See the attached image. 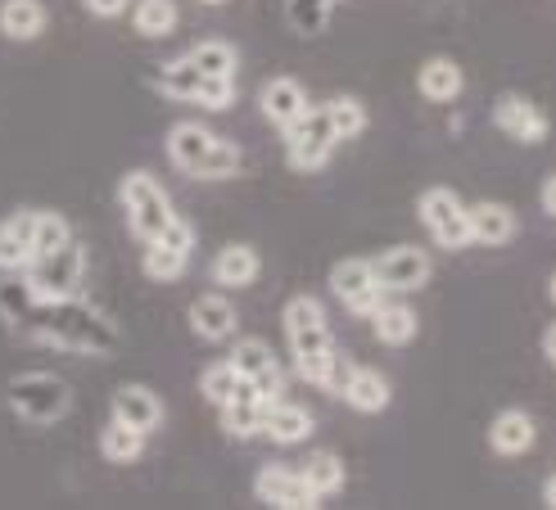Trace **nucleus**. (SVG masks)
I'll return each instance as SVG.
<instances>
[{
  "instance_id": "obj_14",
  "label": "nucleus",
  "mask_w": 556,
  "mask_h": 510,
  "mask_svg": "<svg viewBox=\"0 0 556 510\" xmlns=\"http://www.w3.org/2000/svg\"><path fill=\"white\" fill-rule=\"evenodd\" d=\"M258 109H263V118L271 123V127H290V123H299L303 113L313 109V100H308V91H303V81H294V77H271L267 87L258 91Z\"/></svg>"
},
{
  "instance_id": "obj_29",
  "label": "nucleus",
  "mask_w": 556,
  "mask_h": 510,
  "mask_svg": "<svg viewBox=\"0 0 556 510\" xmlns=\"http://www.w3.org/2000/svg\"><path fill=\"white\" fill-rule=\"evenodd\" d=\"M303 479L317 488V497H336L344 488L349 470H344V461L336 457V451H313V457L303 461Z\"/></svg>"
},
{
  "instance_id": "obj_8",
  "label": "nucleus",
  "mask_w": 556,
  "mask_h": 510,
  "mask_svg": "<svg viewBox=\"0 0 556 510\" xmlns=\"http://www.w3.org/2000/svg\"><path fill=\"white\" fill-rule=\"evenodd\" d=\"M416 217L426 221V231L434 235L439 248H470L476 240H470V217H466V204L457 200V194L448 186H430L421 200H416Z\"/></svg>"
},
{
  "instance_id": "obj_12",
  "label": "nucleus",
  "mask_w": 556,
  "mask_h": 510,
  "mask_svg": "<svg viewBox=\"0 0 556 510\" xmlns=\"http://www.w3.org/2000/svg\"><path fill=\"white\" fill-rule=\"evenodd\" d=\"M376 263V276L389 294H412V290H426L430 280V253L416 248V244H399V248H384Z\"/></svg>"
},
{
  "instance_id": "obj_24",
  "label": "nucleus",
  "mask_w": 556,
  "mask_h": 510,
  "mask_svg": "<svg viewBox=\"0 0 556 510\" xmlns=\"http://www.w3.org/2000/svg\"><path fill=\"white\" fill-rule=\"evenodd\" d=\"M213 131L204 127V123H177L173 131H168V158L181 167V173H190L194 177V167L204 163V154L213 150Z\"/></svg>"
},
{
  "instance_id": "obj_13",
  "label": "nucleus",
  "mask_w": 556,
  "mask_h": 510,
  "mask_svg": "<svg viewBox=\"0 0 556 510\" xmlns=\"http://www.w3.org/2000/svg\"><path fill=\"white\" fill-rule=\"evenodd\" d=\"M493 127L503 131V136H511V140H520V145H543L547 131H552L547 113H543L534 100L516 95V91L497 95V104H493Z\"/></svg>"
},
{
  "instance_id": "obj_18",
  "label": "nucleus",
  "mask_w": 556,
  "mask_h": 510,
  "mask_svg": "<svg viewBox=\"0 0 556 510\" xmlns=\"http://www.w3.org/2000/svg\"><path fill=\"white\" fill-rule=\"evenodd\" d=\"M539 443V424H534V416L530 411H520V407H511V411H497L493 416V424H489V447L497 451V457H525Z\"/></svg>"
},
{
  "instance_id": "obj_37",
  "label": "nucleus",
  "mask_w": 556,
  "mask_h": 510,
  "mask_svg": "<svg viewBox=\"0 0 556 510\" xmlns=\"http://www.w3.org/2000/svg\"><path fill=\"white\" fill-rule=\"evenodd\" d=\"M336 5H340V0H290V23L299 27V33H321L326 14Z\"/></svg>"
},
{
  "instance_id": "obj_30",
  "label": "nucleus",
  "mask_w": 556,
  "mask_h": 510,
  "mask_svg": "<svg viewBox=\"0 0 556 510\" xmlns=\"http://www.w3.org/2000/svg\"><path fill=\"white\" fill-rule=\"evenodd\" d=\"M177 5L173 0H136V10H131V27L141 37H168L173 27H177Z\"/></svg>"
},
{
  "instance_id": "obj_4",
  "label": "nucleus",
  "mask_w": 556,
  "mask_h": 510,
  "mask_svg": "<svg viewBox=\"0 0 556 510\" xmlns=\"http://www.w3.org/2000/svg\"><path fill=\"white\" fill-rule=\"evenodd\" d=\"M118 204L127 213V226H131V235L136 240H159L168 226L177 221V208L173 200L163 194V186L150 177V173H127L118 181Z\"/></svg>"
},
{
  "instance_id": "obj_10",
  "label": "nucleus",
  "mask_w": 556,
  "mask_h": 510,
  "mask_svg": "<svg viewBox=\"0 0 556 510\" xmlns=\"http://www.w3.org/2000/svg\"><path fill=\"white\" fill-rule=\"evenodd\" d=\"M254 493L271 510H317L321 506L317 488L303 479V470H290V466H263L254 479Z\"/></svg>"
},
{
  "instance_id": "obj_7",
  "label": "nucleus",
  "mask_w": 556,
  "mask_h": 510,
  "mask_svg": "<svg viewBox=\"0 0 556 510\" xmlns=\"http://www.w3.org/2000/svg\"><path fill=\"white\" fill-rule=\"evenodd\" d=\"M340 136H336V123H330L326 104L308 109L299 123L286 127V158L290 167H299V173H317V167L330 163V154H336Z\"/></svg>"
},
{
  "instance_id": "obj_33",
  "label": "nucleus",
  "mask_w": 556,
  "mask_h": 510,
  "mask_svg": "<svg viewBox=\"0 0 556 510\" xmlns=\"http://www.w3.org/2000/svg\"><path fill=\"white\" fill-rule=\"evenodd\" d=\"M236 173H240V150H236V140H227V136H217L213 150L204 154V163L194 167V177L200 181H231Z\"/></svg>"
},
{
  "instance_id": "obj_9",
  "label": "nucleus",
  "mask_w": 556,
  "mask_h": 510,
  "mask_svg": "<svg viewBox=\"0 0 556 510\" xmlns=\"http://www.w3.org/2000/svg\"><path fill=\"white\" fill-rule=\"evenodd\" d=\"M330 290H336V298L353 311V317H376V307L389 298V290L380 285L376 276V263L371 258H344L330 267Z\"/></svg>"
},
{
  "instance_id": "obj_25",
  "label": "nucleus",
  "mask_w": 556,
  "mask_h": 510,
  "mask_svg": "<svg viewBox=\"0 0 556 510\" xmlns=\"http://www.w3.org/2000/svg\"><path fill=\"white\" fill-rule=\"evenodd\" d=\"M389 380L380 371H371V366H353V375H349V388H344V403L353 411H363V416H380L389 407Z\"/></svg>"
},
{
  "instance_id": "obj_32",
  "label": "nucleus",
  "mask_w": 556,
  "mask_h": 510,
  "mask_svg": "<svg viewBox=\"0 0 556 510\" xmlns=\"http://www.w3.org/2000/svg\"><path fill=\"white\" fill-rule=\"evenodd\" d=\"M141 267H146V276H150V280H159V285H173V280L190 267V253L154 240V244H146V263H141Z\"/></svg>"
},
{
  "instance_id": "obj_41",
  "label": "nucleus",
  "mask_w": 556,
  "mask_h": 510,
  "mask_svg": "<svg viewBox=\"0 0 556 510\" xmlns=\"http://www.w3.org/2000/svg\"><path fill=\"white\" fill-rule=\"evenodd\" d=\"M543 357L556 366V321H552V326H547V334H543Z\"/></svg>"
},
{
  "instance_id": "obj_28",
  "label": "nucleus",
  "mask_w": 556,
  "mask_h": 510,
  "mask_svg": "<svg viewBox=\"0 0 556 510\" xmlns=\"http://www.w3.org/2000/svg\"><path fill=\"white\" fill-rule=\"evenodd\" d=\"M371 330H376V339L384 348H403V344H412L416 339V307H407V303H380L376 307V317H371Z\"/></svg>"
},
{
  "instance_id": "obj_3",
  "label": "nucleus",
  "mask_w": 556,
  "mask_h": 510,
  "mask_svg": "<svg viewBox=\"0 0 556 510\" xmlns=\"http://www.w3.org/2000/svg\"><path fill=\"white\" fill-rule=\"evenodd\" d=\"M5 403L23 424H54L73 407V388L50 371H27L5 384Z\"/></svg>"
},
{
  "instance_id": "obj_16",
  "label": "nucleus",
  "mask_w": 556,
  "mask_h": 510,
  "mask_svg": "<svg viewBox=\"0 0 556 510\" xmlns=\"http://www.w3.org/2000/svg\"><path fill=\"white\" fill-rule=\"evenodd\" d=\"M263 411H267V398L254 388V380L240 375L236 393L222 403V430L231 438H254V434H263Z\"/></svg>"
},
{
  "instance_id": "obj_23",
  "label": "nucleus",
  "mask_w": 556,
  "mask_h": 510,
  "mask_svg": "<svg viewBox=\"0 0 556 510\" xmlns=\"http://www.w3.org/2000/svg\"><path fill=\"white\" fill-rule=\"evenodd\" d=\"M466 217H470V240H476V244L503 248L507 240H516V213L507 204H493V200L470 204Z\"/></svg>"
},
{
  "instance_id": "obj_11",
  "label": "nucleus",
  "mask_w": 556,
  "mask_h": 510,
  "mask_svg": "<svg viewBox=\"0 0 556 510\" xmlns=\"http://www.w3.org/2000/svg\"><path fill=\"white\" fill-rule=\"evenodd\" d=\"M231 366L244 380H254V388L267 403L286 398V371H281V361H276L267 339H240V344L231 348Z\"/></svg>"
},
{
  "instance_id": "obj_6",
  "label": "nucleus",
  "mask_w": 556,
  "mask_h": 510,
  "mask_svg": "<svg viewBox=\"0 0 556 510\" xmlns=\"http://www.w3.org/2000/svg\"><path fill=\"white\" fill-rule=\"evenodd\" d=\"M154 87L173 100L204 104V109H231L236 104V77H208L204 68H194L190 60H173L154 73Z\"/></svg>"
},
{
  "instance_id": "obj_36",
  "label": "nucleus",
  "mask_w": 556,
  "mask_h": 510,
  "mask_svg": "<svg viewBox=\"0 0 556 510\" xmlns=\"http://www.w3.org/2000/svg\"><path fill=\"white\" fill-rule=\"evenodd\" d=\"M64 244H73V226L60 213H37V258L64 248Z\"/></svg>"
},
{
  "instance_id": "obj_39",
  "label": "nucleus",
  "mask_w": 556,
  "mask_h": 510,
  "mask_svg": "<svg viewBox=\"0 0 556 510\" xmlns=\"http://www.w3.org/2000/svg\"><path fill=\"white\" fill-rule=\"evenodd\" d=\"M81 5H87V14H96V18H118L131 10V0H81Z\"/></svg>"
},
{
  "instance_id": "obj_43",
  "label": "nucleus",
  "mask_w": 556,
  "mask_h": 510,
  "mask_svg": "<svg viewBox=\"0 0 556 510\" xmlns=\"http://www.w3.org/2000/svg\"><path fill=\"white\" fill-rule=\"evenodd\" d=\"M547 298L556 303V271H552V280H547Z\"/></svg>"
},
{
  "instance_id": "obj_1",
  "label": "nucleus",
  "mask_w": 556,
  "mask_h": 510,
  "mask_svg": "<svg viewBox=\"0 0 556 510\" xmlns=\"http://www.w3.org/2000/svg\"><path fill=\"white\" fill-rule=\"evenodd\" d=\"M33 334L46 339L54 348L68 353H91V357H109L118 348V326L100 317L91 303L81 298H64V303H41V317L33 321Z\"/></svg>"
},
{
  "instance_id": "obj_26",
  "label": "nucleus",
  "mask_w": 556,
  "mask_h": 510,
  "mask_svg": "<svg viewBox=\"0 0 556 510\" xmlns=\"http://www.w3.org/2000/svg\"><path fill=\"white\" fill-rule=\"evenodd\" d=\"M46 23H50V10L41 0H5L0 5V33L10 41H37L46 33Z\"/></svg>"
},
{
  "instance_id": "obj_38",
  "label": "nucleus",
  "mask_w": 556,
  "mask_h": 510,
  "mask_svg": "<svg viewBox=\"0 0 556 510\" xmlns=\"http://www.w3.org/2000/svg\"><path fill=\"white\" fill-rule=\"evenodd\" d=\"M349 375H353V361H349V357L336 348V361H330V380H326V393H336V398H344Z\"/></svg>"
},
{
  "instance_id": "obj_34",
  "label": "nucleus",
  "mask_w": 556,
  "mask_h": 510,
  "mask_svg": "<svg viewBox=\"0 0 556 510\" xmlns=\"http://www.w3.org/2000/svg\"><path fill=\"white\" fill-rule=\"evenodd\" d=\"M326 113H330V123H336V136L340 140H357V136L367 131V104L363 100L336 95V100H326Z\"/></svg>"
},
{
  "instance_id": "obj_20",
  "label": "nucleus",
  "mask_w": 556,
  "mask_h": 510,
  "mask_svg": "<svg viewBox=\"0 0 556 510\" xmlns=\"http://www.w3.org/2000/svg\"><path fill=\"white\" fill-rule=\"evenodd\" d=\"M258 271H263V258L254 244H227V248H217V258H213V285L249 290L258 280Z\"/></svg>"
},
{
  "instance_id": "obj_21",
  "label": "nucleus",
  "mask_w": 556,
  "mask_h": 510,
  "mask_svg": "<svg viewBox=\"0 0 556 510\" xmlns=\"http://www.w3.org/2000/svg\"><path fill=\"white\" fill-rule=\"evenodd\" d=\"M114 416L127 420L131 430L154 434L159 424H163V403H159V393L146 388V384H123V388L114 393Z\"/></svg>"
},
{
  "instance_id": "obj_44",
  "label": "nucleus",
  "mask_w": 556,
  "mask_h": 510,
  "mask_svg": "<svg viewBox=\"0 0 556 510\" xmlns=\"http://www.w3.org/2000/svg\"><path fill=\"white\" fill-rule=\"evenodd\" d=\"M200 5H227V0H200Z\"/></svg>"
},
{
  "instance_id": "obj_5",
  "label": "nucleus",
  "mask_w": 556,
  "mask_h": 510,
  "mask_svg": "<svg viewBox=\"0 0 556 510\" xmlns=\"http://www.w3.org/2000/svg\"><path fill=\"white\" fill-rule=\"evenodd\" d=\"M81 276H87V253H81L77 244H64V248L33 258L23 285L37 303H64V298H77Z\"/></svg>"
},
{
  "instance_id": "obj_19",
  "label": "nucleus",
  "mask_w": 556,
  "mask_h": 510,
  "mask_svg": "<svg viewBox=\"0 0 556 510\" xmlns=\"http://www.w3.org/2000/svg\"><path fill=\"white\" fill-rule=\"evenodd\" d=\"M317 430L313 424V411L308 407H299V403H286V398H276V403H267V411H263V434L276 443V447H294V443H303Z\"/></svg>"
},
{
  "instance_id": "obj_22",
  "label": "nucleus",
  "mask_w": 556,
  "mask_h": 510,
  "mask_svg": "<svg viewBox=\"0 0 556 510\" xmlns=\"http://www.w3.org/2000/svg\"><path fill=\"white\" fill-rule=\"evenodd\" d=\"M466 87L462 77V64L448 60V54H434V60L421 64V73H416V91H421L430 104H453Z\"/></svg>"
},
{
  "instance_id": "obj_17",
  "label": "nucleus",
  "mask_w": 556,
  "mask_h": 510,
  "mask_svg": "<svg viewBox=\"0 0 556 510\" xmlns=\"http://www.w3.org/2000/svg\"><path fill=\"white\" fill-rule=\"evenodd\" d=\"M186 317H190V330L200 334L204 344H222V339H231L236 326H240V311L227 294H200L190 303Z\"/></svg>"
},
{
  "instance_id": "obj_31",
  "label": "nucleus",
  "mask_w": 556,
  "mask_h": 510,
  "mask_svg": "<svg viewBox=\"0 0 556 510\" xmlns=\"http://www.w3.org/2000/svg\"><path fill=\"white\" fill-rule=\"evenodd\" d=\"M186 60L194 64V68H204L208 77H236V68H240V50L231 46V41H200L194 46Z\"/></svg>"
},
{
  "instance_id": "obj_27",
  "label": "nucleus",
  "mask_w": 556,
  "mask_h": 510,
  "mask_svg": "<svg viewBox=\"0 0 556 510\" xmlns=\"http://www.w3.org/2000/svg\"><path fill=\"white\" fill-rule=\"evenodd\" d=\"M146 438L150 434H141V430H131L127 420H109L104 430H100V457L109 461V466H131V461H141V451H146Z\"/></svg>"
},
{
  "instance_id": "obj_40",
  "label": "nucleus",
  "mask_w": 556,
  "mask_h": 510,
  "mask_svg": "<svg viewBox=\"0 0 556 510\" xmlns=\"http://www.w3.org/2000/svg\"><path fill=\"white\" fill-rule=\"evenodd\" d=\"M543 213H547V217H556V173L543 181Z\"/></svg>"
},
{
  "instance_id": "obj_15",
  "label": "nucleus",
  "mask_w": 556,
  "mask_h": 510,
  "mask_svg": "<svg viewBox=\"0 0 556 510\" xmlns=\"http://www.w3.org/2000/svg\"><path fill=\"white\" fill-rule=\"evenodd\" d=\"M37 258V213H14L0 221V271H27Z\"/></svg>"
},
{
  "instance_id": "obj_42",
  "label": "nucleus",
  "mask_w": 556,
  "mask_h": 510,
  "mask_svg": "<svg viewBox=\"0 0 556 510\" xmlns=\"http://www.w3.org/2000/svg\"><path fill=\"white\" fill-rule=\"evenodd\" d=\"M543 506H547V510H556V474L543 484Z\"/></svg>"
},
{
  "instance_id": "obj_35",
  "label": "nucleus",
  "mask_w": 556,
  "mask_h": 510,
  "mask_svg": "<svg viewBox=\"0 0 556 510\" xmlns=\"http://www.w3.org/2000/svg\"><path fill=\"white\" fill-rule=\"evenodd\" d=\"M236 384H240V371L231 366V357H227V361H213L208 371L200 375V388H204V398H208V403H217V407L231 398V393H236Z\"/></svg>"
},
{
  "instance_id": "obj_2",
  "label": "nucleus",
  "mask_w": 556,
  "mask_h": 510,
  "mask_svg": "<svg viewBox=\"0 0 556 510\" xmlns=\"http://www.w3.org/2000/svg\"><path fill=\"white\" fill-rule=\"evenodd\" d=\"M281 321H286V339H290V357H294L299 380L326 388L330 361H336V339H330L326 307L313 294H294L281 311Z\"/></svg>"
}]
</instances>
